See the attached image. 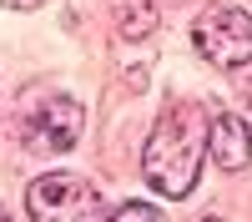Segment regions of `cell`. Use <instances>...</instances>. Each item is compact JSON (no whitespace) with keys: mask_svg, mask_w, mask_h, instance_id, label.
<instances>
[{"mask_svg":"<svg viewBox=\"0 0 252 222\" xmlns=\"http://www.w3.org/2000/svg\"><path fill=\"white\" fill-rule=\"evenodd\" d=\"M5 10H35V5H46V0H0Z\"/></svg>","mask_w":252,"mask_h":222,"instance_id":"obj_8","label":"cell"},{"mask_svg":"<svg viewBox=\"0 0 252 222\" xmlns=\"http://www.w3.org/2000/svg\"><path fill=\"white\" fill-rule=\"evenodd\" d=\"M111 26L126 40H146L157 31V0H111Z\"/></svg>","mask_w":252,"mask_h":222,"instance_id":"obj_6","label":"cell"},{"mask_svg":"<svg viewBox=\"0 0 252 222\" xmlns=\"http://www.w3.org/2000/svg\"><path fill=\"white\" fill-rule=\"evenodd\" d=\"M81 127H86L81 101L66 91H46L20 111V147L35 157H61L81 141Z\"/></svg>","mask_w":252,"mask_h":222,"instance_id":"obj_2","label":"cell"},{"mask_svg":"<svg viewBox=\"0 0 252 222\" xmlns=\"http://www.w3.org/2000/svg\"><path fill=\"white\" fill-rule=\"evenodd\" d=\"M207 111L197 101H172L157 127L146 131L141 147V177L152 182L161 197H187L197 187V167L207 157Z\"/></svg>","mask_w":252,"mask_h":222,"instance_id":"obj_1","label":"cell"},{"mask_svg":"<svg viewBox=\"0 0 252 222\" xmlns=\"http://www.w3.org/2000/svg\"><path fill=\"white\" fill-rule=\"evenodd\" d=\"M207 157H212L217 172H247L252 167V131L247 121L232 111H217L212 127H207Z\"/></svg>","mask_w":252,"mask_h":222,"instance_id":"obj_5","label":"cell"},{"mask_svg":"<svg viewBox=\"0 0 252 222\" xmlns=\"http://www.w3.org/2000/svg\"><path fill=\"white\" fill-rule=\"evenodd\" d=\"M192 46L212 61V66H222V71L247 66V61H252V15H247L242 5L217 0V5H207V10L197 15Z\"/></svg>","mask_w":252,"mask_h":222,"instance_id":"obj_4","label":"cell"},{"mask_svg":"<svg viewBox=\"0 0 252 222\" xmlns=\"http://www.w3.org/2000/svg\"><path fill=\"white\" fill-rule=\"evenodd\" d=\"M26 212L31 222H106L101 197L86 177L71 172H46L26 187Z\"/></svg>","mask_w":252,"mask_h":222,"instance_id":"obj_3","label":"cell"},{"mask_svg":"<svg viewBox=\"0 0 252 222\" xmlns=\"http://www.w3.org/2000/svg\"><path fill=\"white\" fill-rule=\"evenodd\" d=\"M106 222H166V217L152 207V202H126V207H116Z\"/></svg>","mask_w":252,"mask_h":222,"instance_id":"obj_7","label":"cell"}]
</instances>
